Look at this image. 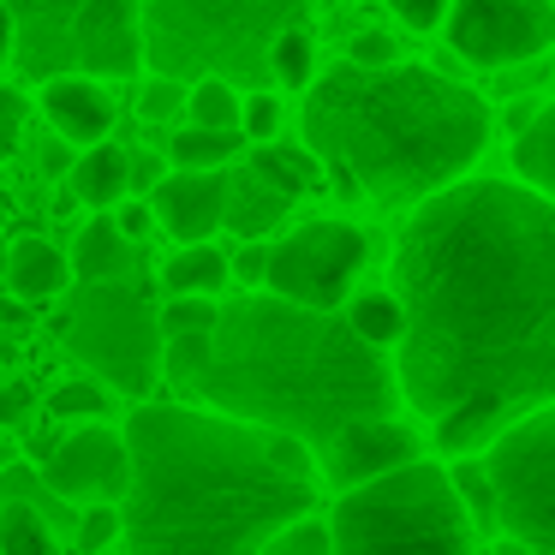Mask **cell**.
Wrapping results in <instances>:
<instances>
[{"mask_svg":"<svg viewBox=\"0 0 555 555\" xmlns=\"http://www.w3.org/2000/svg\"><path fill=\"white\" fill-rule=\"evenodd\" d=\"M383 7L406 30H436V25H442V13H448V0H383Z\"/></svg>","mask_w":555,"mask_h":555,"instance_id":"37","label":"cell"},{"mask_svg":"<svg viewBox=\"0 0 555 555\" xmlns=\"http://www.w3.org/2000/svg\"><path fill=\"white\" fill-rule=\"evenodd\" d=\"M30 383H0V430H7V424H18L30 412Z\"/></svg>","mask_w":555,"mask_h":555,"instance_id":"40","label":"cell"},{"mask_svg":"<svg viewBox=\"0 0 555 555\" xmlns=\"http://www.w3.org/2000/svg\"><path fill=\"white\" fill-rule=\"evenodd\" d=\"M495 526L526 555H555V406L538 400L478 448Z\"/></svg>","mask_w":555,"mask_h":555,"instance_id":"8","label":"cell"},{"mask_svg":"<svg viewBox=\"0 0 555 555\" xmlns=\"http://www.w3.org/2000/svg\"><path fill=\"white\" fill-rule=\"evenodd\" d=\"M49 412L54 418H102L108 412V395H102V383H61L49 388Z\"/></svg>","mask_w":555,"mask_h":555,"instance_id":"34","label":"cell"},{"mask_svg":"<svg viewBox=\"0 0 555 555\" xmlns=\"http://www.w3.org/2000/svg\"><path fill=\"white\" fill-rule=\"evenodd\" d=\"M245 138L228 132V126H180V132L168 138V162L173 168H228L233 156H240Z\"/></svg>","mask_w":555,"mask_h":555,"instance_id":"24","label":"cell"},{"mask_svg":"<svg viewBox=\"0 0 555 555\" xmlns=\"http://www.w3.org/2000/svg\"><path fill=\"white\" fill-rule=\"evenodd\" d=\"M13 150H18V132H13V114H0V168L13 162Z\"/></svg>","mask_w":555,"mask_h":555,"instance_id":"43","label":"cell"},{"mask_svg":"<svg viewBox=\"0 0 555 555\" xmlns=\"http://www.w3.org/2000/svg\"><path fill=\"white\" fill-rule=\"evenodd\" d=\"M126 436L108 430L102 418H78L73 436H61V442L49 448V460H42V478H49L54 495H66V502H114L120 507L126 495Z\"/></svg>","mask_w":555,"mask_h":555,"instance_id":"11","label":"cell"},{"mask_svg":"<svg viewBox=\"0 0 555 555\" xmlns=\"http://www.w3.org/2000/svg\"><path fill=\"white\" fill-rule=\"evenodd\" d=\"M162 287L168 293H209V299H216V293L228 287V257H221V245H209V240L180 245V251L162 263Z\"/></svg>","mask_w":555,"mask_h":555,"instance_id":"23","label":"cell"},{"mask_svg":"<svg viewBox=\"0 0 555 555\" xmlns=\"http://www.w3.org/2000/svg\"><path fill=\"white\" fill-rule=\"evenodd\" d=\"M436 30L472 66H538L555 42V0H448Z\"/></svg>","mask_w":555,"mask_h":555,"instance_id":"10","label":"cell"},{"mask_svg":"<svg viewBox=\"0 0 555 555\" xmlns=\"http://www.w3.org/2000/svg\"><path fill=\"white\" fill-rule=\"evenodd\" d=\"M245 168H251L257 180H269L275 192H287L293 204H299V197H311L317 185H323V168H317L311 150H287V144H275V138H269V144H257Z\"/></svg>","mask_w":555,"mask_h":555,"instance_id":"22","label":"cell"},{"mask_svg":"<svg viewBox=\"0 0 555 555\" xmlns=\"http://www.w3.org/2000/svg\"><path fill=\"white\" fill-rule=\"evenodd\" d=\"M400 395L526 412L555 400V197L526 180H448L395 240Z\"/></svg>","mask_w":555,"mask_h":555,"instance_id":"1","label":"cell"},{"mask_svg":"<svg viewBox=\"0 0 555 555\" xmlns=\"http://www.w3.org/2000/svg\"><path fill=\"white\" fill-rule=\"evenodd\" d=\"M138 114H144V120H156V126L180 120V114H185V78L150 73L144 78V96H138Z\"/></svg>","mask_w":555,"mask_h":555,"instance_id":"33","label":"cell"},{"mask_svg":"<svg viewBox=\"0 0 555 555\" xmlns=\"http://www.w3.org/2000/svg\"><path fill=\"white\" fill-rule=\"evenodd\" d=\"M364 257H371V240L352 221H299L287 228L263 257V287L281 293L293 305H317V311H335L352 293Z\"/></svg>","mask_w":555,"mask_h":555,"instance_id":"9","label":"cell"},{"mask_svg":"<svg viewBox=\"0 0 555 555\" xmlns=\"http://www.w3.org/2000/svg\"><path fill=\"white\" fill-rule=\"evenodd\" d=\"M263 550L269 555H335V543H328V526L317 514H299V519H287V526L269 531Z\"/></svg>","mask_w":555,"mask_h":555,"instance_id":"31","label":"cell"},{"mask_svg":"<svg viewBox=\"0 0 555 555\" xmlns=\"http://www.w3.org/2000/svg\"><path fill=\"white\" fill-rule=\"evenodd\" d=\"M114 228H120L132 245H144L150 233H156V216H150V197H120V204H114Z\"/></svg>","mask_w":555,"mask_h":555,"instance_id":"36","label":"cell"},{"mask_svg":"<svg viewBox=\"0 0 555 555\" xmlns=\"http://www.w3.org/2000/svg\"><path fill=\"white\" fill-rule=\"evenodd\" d=\"M311 13V0H138L144 73L269 85V42Z\"/></svg>","mask_w":555,"mask_h":555,"instance_id":"5","label":"cell"},{"mask_svg":"<svg viewBox=\"0 0 555 555\" xmlns=\"http://www.w3.org/2000/svg\"><path fill=\"white\" fill-rule=\"evenodd\" d=\"M108 543H120V507H114V502H85L78 550H108Z\"/></svg>","mask_w":555,"mask_h":555,"instance_id":"35","label":"cell"},{"mask_svg":"<svg viewBox=\"0 0 555 555\" xmlns=\"http://www.w3.org/2000/svg\"><path fill=\"white\" fill-rule=\"evenodd\" d=\"M209 359V328H192V335H162V376H173L180 388L197 383Z\"/></svg>","mask_w":555,"mask_h":555,"instance_id":"30","label":"cell"},{"mask_svg":"<svg viewBox=\"0 0 555 555\" xmlns=\"http://www.w3.org/2000/svg\"><path fill=\"white\" fill-rule=\"evenodd\" d=\"M7 287L25 305H49L73 287V263H66V251L54 240H18L7 251Z\"/></svg>","mask_w":555,"mask_h":555,"instance_id":"16","label":"cell"},{"mask_svg":"<svg viewBox=\"0 0 555 555\" xmlns=\"http://www.w3.org/2000/svg\"><path fill=\"white\" fill-rule=\"evenodd\" d=\"M0 228H7V204H0Z\"/></svg>","mask_w":555,"mask_h":555,"instance_id":"44","label":"cell"},{"mask_svg":"<svg viewBox=\"0 0 555 555\" xmlns=\"http://www.w3.org/2000/svg\"><path fill=\"white\" fill-rule=\"evenodd\" d=\"M293 197L275 192L269 180H257L251 168L228 173V209H221V228H233L240 240H269V233L287 221Z\"/></svg>","mask_w":555,"mask_h":555,"instance_id":"17","label":"cell"},{"mask_svg":"<svg viewBox=\"0 0 555 555\" xmlns=\"http://www.w3.org/2000/svg\"><path fill=\"white\" fill-rule=\"evenodd\" d=\"M281 120H287V108H281V96L269 85H251L240 96V138L269 144V138H281Z\"/></svg>","mask_w":555,"mask_h":555,"instance_id":"29","label":"cell"},{"mask_svg":"<svg viewBox=\"0 0 555 555\" xmlns=\"http://www.w3.org/2000/svg\"><path fill=\"white\" fill-rule=\"evenodd\" d=\"M0 371H7V352H0Z\"/></svg>","mask_w":555,"mask_h":555,"instance_id":"45","label":"cell"},{"mask_svg":"<svg viewBox=\"0 0 555 555\" xmlns=\"http://www.w3.org/2000/svg\"><path fill=\"white\" fill-rule=\"evenodd\" d=\"M185 120L240 132V85L233 78H192V90H185Z\"/></svg>","mask_w":555,"mask_h":555,"instance_id":"27","label":"cell"},{"mask_svg":"<svg viewBox=\"0 0 555 555\" xmlns=\"http://www.w3.org/2000/svg\"><path fill=\"white\" fill-rule=\"evenodd\" d=\"M37 108H42V120L54 126V138L73 144V150H85V144H96V138L114 132V96L90 73H78V66L73 73H54L49 85L37 90Z\"/></svg>","mask_w":555,"mask_h":555,"instance_id":"15","label":"cell"},{"mask_svg":"<svg viewBox=\"0 0 555 555\" xmlns=\"http://www.w3.org/2000/svg\"><path fill=\"white\" fill-rule=\"evenodd\" d=\"M54 335L66 340L78 364L96 371V383L120 388V395L144 400L162 383V328L156 305L132 275L120 281H78V293H61L54 311Z\"/></svg>","mask_w":555,"mask_h":555,"instance_id":"7","label":"cell"},{"mask_svg":"<svg viewBox=\"0 0 555 555\" xmlns=\"http://www.w3.org/2000/svg\"><path fill=\"white\" fill-rule=\"evenodd\" d=\"M478 519L466 514L448 466L412 454L400 466L359 478L340 490L328 514V543L335 555H364V550H442L466 555L478 550Z\"/></svg>","mask_w":555,"mask_h":555,"instance_id":"6","label":"cell"},{"mask_svg":"<svg viewBox=\"0 0 555 555\" xmlns=\"http://www.w3.org/2000/svg\"><path fill=\"white\" fill-rule=\"evenodd\" d=\"M263 257H269V240H245L240 251L228 257V281H245V287H263Z\"/></svg>","mask_w":555,"mask_h":555,"instance_id":"39","label":"cell"},{"mask_svg":"<svg viewBox=\"0 0 555 555\" xmlns=\"http://www.w3.org/2000/svg\"><path fill=\"white\" fill-rule=\"evenodd\" d=\"M192 388L204 406L287 430L305 448H323L352 418L400 406V383L383 347L352 335L347 317L293 305L281 293H245L221 305L209 323V359Z\"/></svg>","mask_w":555,"mask_h":555,"instance_id":"3","label":"cell"},{"mask_svg":"<svg viewBox=\"0 0 555 555\" xmlns=\"http://www.w3.org/2000/svg\"><path fill=\"white\" fill-rule=\"evenodd\" d=\"M507 162H514V173L526 185L555 192V108H550V102H538V108L526 114V126H514Z\"/></svg>","mask_w":555,"mask_h":555,"instance_id":"21","label":"cell"},{"mask_svg":"<svg viewBox=\"0 0 555 555\" xmlns=\"http://www.w3.org/2000/svg\"><path fill=\"white\" fill-rule=\"evenodd\" d=\"M30 311H37V305L7 299V305H0V328H30Z\"/></svg>","mask_w":555,"mask_h":555,"instance_id":"42","label":"cell"},{"mask_svg":"<svg viewBox=\"0 0 555 555\" xmlns=\"http://www.w3.org/2000/svg\"><path fill=\"white\" fill-rule=\"evenodd\" d=\"M311 73H317V37L299 18V25H287L275 42H269V78H275L281 90H305Z\"/></svg>","mask_w":555,"mask_h":555,"instance_id":"25","label":"cell"},{"mask_svg":"<svg viewBox=\"0 0 555 555\" xmlns=\"http://www.w3.org/2000/svg\"><path fill=\"white\" fill-rule=\"evenodd\" d=\"M299 132L340 197L418 204L483 156L490 108L478 90L442 78L436 66L340 61L311 73Z\"/></svg>","mask_w":555,"mask_h":555,"instance_id":"4","label":"cell"},{"mask_svg":"<svg viewBox=\"0 0 555 555\" xmlns=\"http://www.w3.org/2000/svg\"><path fill=\"white\" fill-rule=\"evenodd\" d=\"M221 305L209 293H168V305L156 311V328L162 335H192V328H209Z\"/></svg>","mask_w":555,"mask_h":555,"instance_id":"32","label":"cell"},{"mask_svg":"<svg viewBox=\"0 0 555 555\" xmlns=\"http://www.w3.org/2000/svg\"><path fill=\"white\" fill-rule=\"evenodd\" d=\"M221 209H228V173L221 168H180L150 185V216L173 245L209 240L221 228Z\"/></svg>","mask_w":555,"mask_h":555,"instance_id":"14","label":"cell"},{"mask_svg":"<svg viewBox=\"0 0 555 555\" xmlns=\"http://www.w3.org/2000/svg\"><path fill=\"white\" fill-rule=\"evenodd\" d=\"M66 66L90 78H132L144 73V25H138V0H78Z\"/></svg>","mask_w":555,"mask_h":555,"instance_id":"12","label":"cell"},{"mask_svg":"<svg viewBox=\"0 0 555 555\" xmlns=\"http://www.w3.org/2000/svg\"><path fill=\"white\" fill-rule=\"evenodd\" d=\"M347 323H352V335H364L371 347H395L400 340V299L395 293H364V299H352Z\"/></svg>","mask_w":555,"mask_h":555,"instance_id":"28","label":"cell"},{"mask_svg":"<svg viewBox=\"0 0 555 555\" xmlns=\"http://www.w3.org/2000/svg\"><path fill=\"white\" fill-rule=\"evenodd\" d=\"M126 192H132V156H126L120 144L96 138V144L78 150V168H73V197H78V204L114 209Z\"/></svg>","mask_w":555,"mask_h":555,"instance_id":"18","label":"cell"},{"mask_svg":"<svg viewBox=\"0 0 555 555\" xmlns=\"http://www.w3.org/2000/svg\"><path fill=\"white\" fill-rule=\"evenodd\" d=\"M126 550H263L269 531L317 507L311 448L287 430L150 400L126 418Z\"/></svg>","mask_w":555,"mask_h":555,"instance_id":"2","label":"cell"},{"mask_svg":"<svg viewBox=\"0 0 555 555\" xmlns=\"http://www.w3.org/2000/svg\"><path fill=\"white\" fill-rule=\"evenodd\" d=\"M13 54H18V30H13V13H7V0H0V73L13 66Z\"/></svg>","mask_w":555,"mask_h":555,"instance_id":"41","label":"cell"},{"mask_svg":"<svg viewBox=\"0 0 555 555\" xmlns=\"http://www.w3.org/2000/svg\"><path fill=\"white\" fill-rule=\"evenodd\" d=\"M412 454H418V430L400 424L395 412H376V418L340 424L323 442V478L335 483V490H347V483L376 478V472L400 466V460H412Z\"/></svg>","mask_w":555,"mask_h":555,"instance_id":"13","label":"cell"},{"mask_svg":"<svg viewBox=\"0 0 555 555\" xmlns=\"http://www.w3.org/2000/svg\"><path fill=\"white\" fill-rule=\"evenodd\" d=\"M66 263H73L78 281H120V275L138 269V245L114 228V216H102V221H90V228L78 233V245H73Z\"/></svg>","mask_w":555,"mask_h":555,"instance_id":"19","label":"cell"},{"mask_svg":"<svg viewBox=\"0 0 555 555\" xmlns=\"http://www.w3.org/2000/svg\"><path fill=\"white\" fill-rule=\"evenodd\" d=\"M54 526L42 519V507L7 502L0 507V555H54Z\"/></svg>","mask_w":555,"mask_h":555,"instance_id":"26","label":"cell"},{"mask_svg":"<svg viewBox=\"0 0 555 555\" xmlns=\"http://www.w3.org/2000/svg\"><path fill=\"white\" fill-rule=\"evenodd\" d=\"M7 13H13V30H25V37L37 30V42H30V61H37V66L66 61L78 0H7ZM30 61H25V66H30Z\"/></svg>","mask_w":555,"mask_h":555,"instance_id":"20","label":"cell"},{"mask_svg":"<svg viewBox=\"0 0 555 555\" xmlns=\"http://www.w3.org/2000/svg\"><path fill=\"white\" fill-rule=\"evenodd\" d=\"M347 61H359V66L400 61V42L388 37V30H359V37H352V49H347Z\"/></svg>","mask_w":555,"mask_h":555,"instance_id":"38","label":"cell"}]
</instances>
